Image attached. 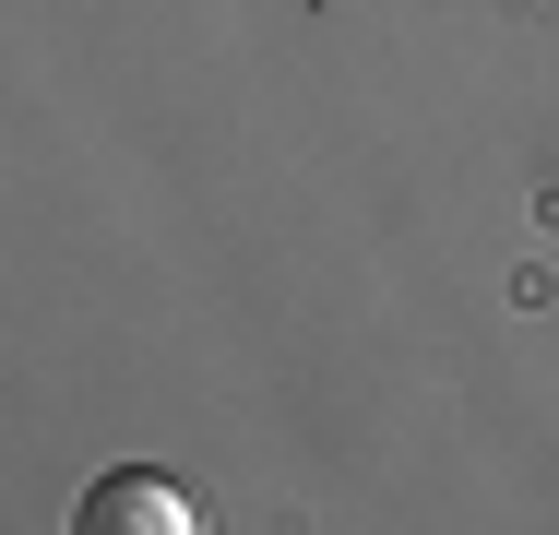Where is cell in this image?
Returning <instances> with one entry per match:
<instances>
[{"mask_svg": "<svg viewBox=\"0 0 559 535\" xmlns=\"http://www.w3.org/2000/svg\"><path fill=\"white\" fill-rule=\"evenodd\" d=\"M72 535H203V524H191V488H179V476L108 464V476L72 500Z\"/></svg>", "mask_w": 559, "mask_h": 535, "instance_id": "6da1fadb", "label": "cell"}]
</instances>
